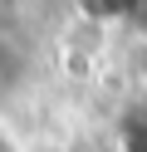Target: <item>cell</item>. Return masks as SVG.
Returning a JSON list of instances; mask_svg holds the SVG:
<instances>
[{
    "label": "cell",
    "mask_w": 147,
    "mask_h": 152,
    "mask_svg": "<svg viewBox=\"0 0 147 152\" xmlns=\"http://www.w3.org/2000/svg\"><path fill=\"white\" fill-rule=\"evenodd\" d=\"M118 152H147V98H137L118 123Z\"/></svg>",
    "instance_id": "1"
}]
</instances>
